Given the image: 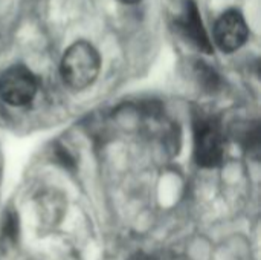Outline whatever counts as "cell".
<instances>
[{"mask_svg": "<svg viewBox=\"0 0 261 260\" xmlns=\"http://www.w3.org/2000/svg\"><path fill=\"white\" fill-rule=\"evenodd\" d=\"M119 3H122V5H136V3H139L141 0H118Z\"/></svg>", "mask_w": 261, "mask_h": 260, "instance_id": "obj_7", "label": "cell"}, {"mask_svg": "<svg viewBox=\"0 0 261 260\" xmlns=\"http://www.w3.org/2000/svg\"><path fill=\"white\" fill-rule=\"evenodd\" d=\"M194 156L202 167H216L223 159V135L213 118H199L194 123Z\"/></svg>", "mask_w": 261, "mask_h": 260, "instance_id": "obj_2", "label": "cell"}, {"mask_svg": "<svg viewBox=\"0 0 261 260\" xmlns=\"http://www.w3.org/2000/svg\"><path fill=\"white\" fill-rule=\"evenodd\" d=\"M37 87L35 75L23 64H14L0 75V98L11 106L29 104Z\"/></svg>", "mask_w": 261, "mask_h": 260, "instance_id": "obj_3", "label": "cell"}, {"mask_svg": "<svg viewBox=\"0 0 261 260\" xmlns=\"http://www.w3.org/2000/svg\"><path fill=\"white\" fill-rule=\"evenodd\" d=\"M213 37L220 51L231 54L239 51L248 41L249 26L243 14L239 9L231 8L216 20Z\"/></svg>", "mask_w": 261, "mask_h": 260, "instance_id": "obj_4", "label": "cell"}, {"mask_svg": "<svg viewBox=\"0 0 261 260\" xmlns=\"http://www.w3.org/2000/svg\"><path fill=\"white\" fill-rule=\"evenodd\" d=\"M176 28L193 48L203 54H213L211 38L203 26L200 11L194 0H185L182 3L180 12L176 17Z\"/></svg>", "mask_w": 261, "mask_h": 260, "instance_id": "obj_5", "label": "cell"}, {"mask_svg": "<svg viewBox=\"0 0 261 260\" xmlns=\"http://www.w3.org/2000/svg\"><path fill=\"white\" fill-rule=\"evenodd\" d=\"M101 69V57L87 40L72 43L63 54L60 72L63 81L73 90H83L95 83Z\"/></svg>", "mask_w": 261, "mask_h": 260, "instance_id": "obj_1", "label": "cell"}, {"mask_svg": "<svg viewBox=\"0 0 261 260\" xmlns=\"http://www.w3.org/2000/svg\"><path fill=\"white\" fill-rule=\"evenodd\" d=\"M130 260H153V257L145 254V253H136L135 256L130 257Z\"/></svg>", "mask_w": 261, "mask_h": 260, "instance_id": "obj_6", "label": "cell"}]
</instances>
